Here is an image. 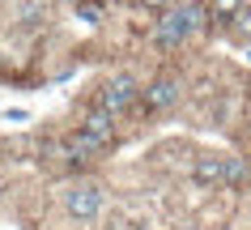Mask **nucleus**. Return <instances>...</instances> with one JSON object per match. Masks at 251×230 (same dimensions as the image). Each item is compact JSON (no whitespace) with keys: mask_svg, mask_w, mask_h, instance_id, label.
<instances>
[{"mask_svg":"<svg viewBox=\"0 0 251 230\" xmlns=\"http://www.w3.org/2000/svg\"><path fill=\"white\" fill-rule=\"evenodd\" d=\"M204 26H209L204 0H175L166 13H158V22L149 30V43H153L158 51H175V47H183L187 39L204 34Z\"/></svg>","mask_w":251,"mask_h":230,"instance_id":"f257e3e1","label":"nucleus"},{"mask_svg":"<svg viewBox=\"0 0 251 230\" xmlns=\"http://www.w3.org/2000/svg\"><path fill=\"white\" fill-rule=\"evenodd\" d=\"M106 204H111V196H106V188L94 183V179H77V183L64 188V213L73 217V222H81V226L98 222V217L106 213Z\"/></svg>","mask_w":251,"mask_h":230,"instance_id":"f03ea898","label":"nucleus"},{"mask_svg":"<svg viewBox=\"0 0 251 230\" xmlns=\"http://www.w3.org/2000/svg\"><path fill=\"white\" fill-rule=\"evenodd\" d=\"M141 90H145V85L136 81L132 73H115V77H106V81L98 85V107H106L119 120V115H128V111L141 102Z\"/></svg>","mask_w":251,"mask_h":230,"instance_id":"7ed1b4c3","label":"nucleus"},{"mask_svg":"<svg viewBox=\"0 0 251 230\" xmlns=\"http://www.w3.org/2000/svg\"><path fill=\"white\" fill-rule=\"evenodd\" d=\"M179 102H183V77L171 73V68L158 73V77L141 90V107H145L149 115H166V111H175Z\"/></svg>","mask_w":251,"mask_h":230,"instance_id":"20e7f679","label":"nucleus"},{"mask_svg":"<svg viewBox=\"0 0 251 230\" xmlns=\"http://www.w3.org/2000/svg\"><path fill=\"white\" fill-rule=\"evenodd\" d=\"M77 128H85L90 136H98L106 149H115V145H119V120H115L106 107H98V102H94V107H85V115H81Z\"/></svg>","mask_w":251,"mask_h":230,"instance_id":"39448f33","label":"nucleus"},{"mask_svg":"<svg viewBox=\"0 0 251 230\" xmlns=\"http://www.w3.org/2000/svg\"><path fill=\"white\" fill-rule=\"evenodd\" d=\"M187 179H192V188H200V192H222V153H213V149L196 153Z\"/></svg>","mask_w":251,"mask_h":230,"instance_id":"423d86ee","label":"nucleus"},{"mask_svg":"<svg viewBox=\"0 0 251 230\" xmlns=\"http://www.w3.org/2000/svg\"><path fill=\"white\" fill-rule=\"evenodd\" d=\"M222 188L226 192H247L251 188V158L222 153Z\"/></svg>","mask_w":251,"mask_h":230,"instance_id":"0eeeda50","label":"nucleus"},{"mask_svg":"<svg viewBox=\"0 0 251 230\" xmlns=\"http://www.w3.org/2000/svg\"><path fill=\"white\" fill-rule=\"evenodd\" d=\"M226 34H230L234 43H243V47H251V0L243 4V9H238L234 17H230V26H226Z\"/></svg>","mask_w":251,"mask_h":230,"instance_id":"6e6552de","label":"nucleus"},{"mask_svg":"<svg viewBox=\"0 0 251 230\" xmlns=\"http://www.w3.org/2000/svg\"><path fill=\"white\" fill-rule=\"evenodd\" d=\"M17 22L39 30L47 22V0H17Z\"/></svg>","mask_w":251,"mask_h":230,"instance_id":"1a4fd4ad","label":"nucleus"},{"mask_svg":"<svg viewBox=\"0 0 251 230\" xmlns=\"http://www.w3.org/2000/svg\"><path fill=\"white\" fill-rule=\"evenodd\" d=\"M243 4H247V0H204V13H209L217 26H230V17H234Z\"/></svg>","mask_w":251,"mask_h":230,"instance_id":"9d476101","label":"nucleus"},{"mask_svg":"<svg viewBox=\"0 0 251 230\" xmlns=\"http://www.w3.org/2000/svg\"><path fill=\"white\" fill-rule=\"evenodd\" d=\"M73 13H77L81 22H90V26H98V22L106 17V9L98 4V0H77V4H73Z\"/></svg>","mask_w":251,"mask_h":230,"instance_id":"9b49d317","label":"nucleus"},{"mask_svg":"<svg viewBox=\"0 0 251 230\" xmlns=\"http://www.w3.org/2000/svg\"><path fill=\"white\" fill-rule=\"evenodd\" d=\"M141 4H145L149 13H166V9H171L175 0H141Z\"/></svg>","mask_w":251,"mask_h":230,"instance_id":"f8f14e48","label":"nucleus"}]
</instances>
